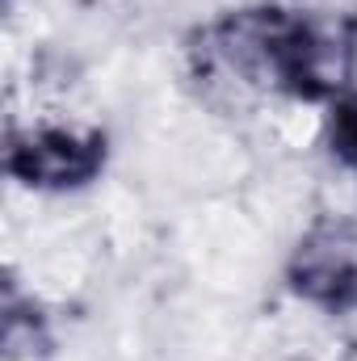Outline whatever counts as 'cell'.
Masks as SVG:
<instances>
[{"instance_id": "cell-1", "label": "cell", "mask_w": 357, "mask_h": 361, "mask_svg": "<svg viewBox=\"0 0 357 361\" xmlns=\"http://www.w3.org/2000/svg\"><path fill=\"white\" fill-rule=\"evenodd\" d=\"M189 68L202 85L332 105L357 80V13L286 4L227 8L193 34Z\"/></svg>"}, {"instance_id": "cell-5", "label": "cell", "mask_w": 357, "mask_h": 361, "mask_svg": "<svg viewBox=\"0 0 357 361\" xmlns=\"http://www.w3.org/2000/svg\"><path fill=\"white\" fill-rule=\"evenodd\" d=\"M328 156L341 169L357 173V89L328 105Z\"/></svg>"}, {"instance_id": "cell-4", "label": "cell", "mask_w": 357, "mask_h": 361, "mask_svg": "<svg viewBox=\"0 0 357 361\" xmlns=\"http://www.w3.org/2000/svg\"><path fill=\"white\" fill-rule=\"evenodd\" d=\"M0 345H4V361H42L55 345L42 302L21 290L17 273H4L0 286Z\"/></svg>"}, {"instance_id": "cell-2", "label": "cell", "mask_w": 357, "mask_h": 361, "mask_svg": "<svg viewBox=\"0 0 357 361\" xmlns=\"http://www.w3.org/2000/svg\"><path fill=\"white\" fill-rule=\"evenodd\" d=\"M286 290L307 307L345 319L357 311V219L353 214H315L294 240L286 265Z\"/></svg>"}, {"instance_id": "cell-3", "label": "cell", "mask_w": 357, "mask_h": 361, "mask_svg": "<svg viewBox=\"0 0 357 361\" xmlns=\"http://www.w3.org/2000/svg\"><path fill=\"white\" fill-rule=\"evenodd\" d=\"M109 164L105 130H72V126H30L8 130L4 139V173L38 193H76L89 189Z\"/></svg>"}]
</instances>
